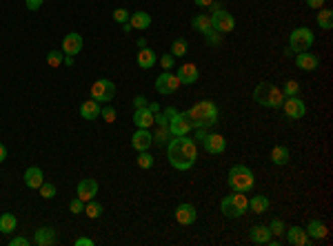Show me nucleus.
I'll return each mask as SVG.
<instances>
[{
  "label": "nucleus",
  "instance_id": "79ce46f5",
  "mask_svg": "<svg viewBox=\"0 0 333 246\" xmlns=\"http://www.w3.org/2000/svg\"><path fill=\"white\" fill-rule=\"evenodd\" d=\"M100 115H102V118H104V122H107V125H111V122H116V118H118L116 109H114V107H109V104H107V107H102V109H100Z\"/></svg>",
  "mask_w": 333,
  "mask_h": 246
},
{
  "label": "nucleus",
  "instance_id": "6e6552de",
  "mask_svg": "<svg viewBox=\"0 0 333 246\" xmlns=\"http://www.w3.org/2000/svg\"><path fill=\"white\" fill-rule=\"evenodd\" d=\"M153 125H158V129L153 133V144L155 147H166V142L171 140V131H169V120H166L162 111L153 113Z\"/></svg>",
  "mask_w": 333,
  "mask_h": 246
},
{
  "label": "nucleus",
  "instance_id": "ea45409f",
  "mask_svg": "<svg viewBox=\"0 0 333 246\" xmlns=\"http://www.w3.org/2000/svg\"><path fill=\"white\" fill-rule=\"evenodd\" d=\"M38 191H40V198H44V200H51L53 195H56V187H53L51 182H42Z\"/></svg>",
  "mask_w": 333,
  "mask_h": 246
},
{
  "label": "nucleus",
  "instance_id": "b1692460",
  "mask_svg": "<svg viewBox=\"0 0 333 246\" xmlns=\"http://www.w3.org/2000/svg\"><path fill=\"white\" fill-rule=\"evenodd\" d=\"M133 125H136L138 129L153 127V113L147 107H144V109H136V113H133Z\"/></svg>",
  "mask_w": 333,
  "mask_h": 246
},
{
  "label": "nucleus",
  "instance_id": "1a4fd4ad",
  "mask_svg": "<svg viewBox=\"0 0 333 246\" xmlns=\"http://www.w3.org/2000/svg\"><path fill=\"white\" fill-rule=\"evenodd\" d=\"M211 25H213V29L218 33H229V31L236 29V18H233L229 11L218 9L211 14Z\"/></svg>",
  "mask_w": 333,
  "mask_h": 246
},
{
  "label": "nucleus",
  "instance_id": "bb28decb",
  "mask_svg": "<svg viewBox=\"0 0 333 246\" xmlns=\"http://www.w3.org/2000/svg\"><path fill=\"white\" fill-rule=\"evenodd\" d=\"M129 25L133 29H149V27H151V16H149L147 11H136V14H131Z\"/></svg>",
  "mask_w": 333,
  "mask_h": 246
},
{
  "label": "nucleus",
  "instance_id": "c85d7f7f",
  "mask_svg": "<svg viewBox=\"0 0 333 246\" xmlns=\"http://www.w3.org/2000/svg\"><path fill=\"white\" fill-rule=\"evenodd\" d=\"M191 27L196 31H200V33H211L213 31V25H211V16H204V14H200V16H196V18L191 20Z\"/></svg>",
  "mask_w": 333,
  "mask_h": 246
},
{
  "label": "nucleus",
  "instance_id": "f3484780",
  "mask_svg": "<svg viewBox=\"0 0 333 246\" xmlns=\"http://www.w3.org/2000/svg\"><path fill=\"white\" fill-rule=\"evenodd\" d=\"M296 67L302 71H315L320 67V58L315 53H309V51L296 53Z\"/></svg>",
  "mask_w": 333,
  "mask_h": 246
},
{
  "label": "nucleus",
  "instance_id": "3c124183",
  "mask_svg": "<svg viewBox=\"0 0 333 246\" xmlns=\"http://www.w3.org/2000/svg\"><path fill=\"white\" fill-rule=\"evenodd\" d=\"M322 5H324V0H307V7L311 9H322Z\"/></svg>",
  "mask_w": 333,
  "mask_h": 246
},
{
  "label": "nucleus",
  "instance_id": "4c0bfd02",
  "mask_svg": "<svg viewBox=\"0 0 333 246\" xmlns=\"http://www.w3.org/2000/svg\"><path fill=\"white\" fill-rule=\"evenodd\" d=\"M229 198H231L238 206H240L242 211H247V209H249V198H247V195H244L242 191H233V193L229 195Z\"/></svg>",
  "mask_w": 333,
  "mask_h": 246
},
{
  "label": "nucleus",
  "instance_id": "4468645a",
  "mask_svg": "<svg viewBox=\"0 0 333 246\" xmlns=\"http://www.w3.org/2000/svg\"><path fill=\"white\" fill-rule=\"evenodd\" d=\"M153 144V133H149V129H138L131 136V147L140 153V151H149V147Z\"/></svg>",
  "mask_w": 333,
  "mask_h": 246
},
{
  "label": "nucleus",
  "instance_id": "4d7b16f0",
  "mask_svg": "<svg viewBox=\"0 0 333 246\" xmlns=\"http://www.w3.org/2000/svg\"><path fill=\"white\" fill-rule=\"evenodd\" d=\"M147 109L151 111V113H158V111H160V104H158V102H151V104H147Z\"/></svg>",
  "mask_w": 333,
  "mask_h": 246
},
{
  "label": "nucleus",
  "instance_id": "412c9836",
  "mask_svg": "<svg viewBox=\"0 0 333 246\" xmlns=\"http://www.w3.org/2000/svg\"><path fill=\"white\" fill-rule=\"evenodd\" d=\"M249 237H251V242L253 244H269V239H271V231H269V226H264V224H255L251 226V231H249Z\"/></svg>",
  "mask_w": 333,
  "mask_h": 246
},
{
  "label": "nucleus",
  "instance_id": "c03bdc74",
  "mask_svg": "<svg viewBox=\"0 0 333 246\" xmlns=\"http://www.w3.org/2000/svg\"><path fill=\"white\" fill-rule=\"evenodd\" d=\"M69 211L74 215H78V213H85V202H82L80 198H76V200H71L69 202Z\"/></svg>",
  "mask_w": 333,
  "mask_h": 246
},
{
  "label": "nucleus",
  "instance_id": "6e6d98bb",
  "mask_svg": "<svg viewBox=\"0 0 333 246\" xmlns=\"http://www.w3.org/2000/svg\"><path fill=\"white\" fill-rule=\"evenodd\" d=\"M193 3H196L198 7H202V9H204V7H209V5L213 3V0H193Z\"/></svg>",
  "mask_w": 333,
  "mask_h": 246
},
{
  "label": "nucleus",
  "instance_id": "dca6fc26",
  "mask_svg": "<svg viewBox=\"0 0 333 246\" xmlns=\"http://www.w3.org/2000/svg\"><path fill=\"white\" fill-rule=\"evenodd\" d=\"M98 193V182L91 180V177H85V180L78 182V198L82 200V202H89V200H93Z\"/></svg>",
  "mask_w": 333,
  "mask_h": 246
},
{
  "label": "nucleus",
  "instance_id": "6ab92c4d",
  "mask_svg": "<svg viewBox=\"0 0 333 246\" xmlns=\"http://www.w3.org/2000/svg\"><path fill=\"white\" fill-rule=\"evenodd\" d=\"M287 242L293 246H307L311 242V237L307 235V231L302 226H291L287 228Z\"/></svg>",
  "mask_w": 333,
  "mask_h": 246
},
{
  "label": "nucleus",
  "instance_id": "37998d69",
  "mask_svg": "<svg viewBox=\"0 0 333 246\" xmlns=\"http://www.w3.org/2000/svg\"><path fill=\"white\" fill-rule=\"evenodd\" d=\"M298 91H300V85H298L296 80H287V82H285V91H282V93H285L287 98L298 96Z\"/></svg>",
  "mask_w": 333,
  "mask_h": 246
},
{
  "label": "nucleus",
  "instance_id": "9b49d317",
  "mask_svg": "<svg viewBox=\"0 0 333 246\" xmlns=\"http://www.w3.org/2000/svg\"><path fill=\"white\" fill-rule=\"evenodd\" d=\"M178 87H180V80H178V76L171 74V71L160 74V78L155 80V91L162 93V96H171V93H174Z\"/></svg>",
  "mask_w": 333,
  "mask_h": 246
},
{
  "label": "nucleus",
  "instance_id": "de8ad7c7",
  "mask_svg": "<svg viewBox=\"0 0 333 246\" xmlns=\"http://www.w3.org/2000/svg\"><path fill=\"white\" fill-rule=\"evenodd\" d=\"M147 98H144V96H136V98H133V107H136V109H144V107H147Z\"/></svg>",
  "mask_w": 333,
  "mask_h": 246
},
{
  "label": "nucleus",
  "instance_id": "f8f14e48",
  "mask_svg": "<svg viewBox=\"0 0 333 246\" xmlns=\"http://www.w3.org/2000/svg\"><path fill=\"white\" fill-rule=\"evenodd\" d=\"M202 149L211 155H218L227 149V140H225V136H220V133H207L202 140Z\"/></svg>",
  "mask_w": 333,
  "mask_h": 246
},
{
  "label": "nucleus",
  "instance_id": "864d4df0",
  "mask_svg": "<svg viewBox=\"0 0 333 246\" xmlns=\"http://www.w3.org/2000/svg\"><path fill=\"white\" fill-rule=\"evenodd\" d=\"M204 136H207V129H204V127H198V129H196V140H198V142H202Z\"/></svg>",
  "mask_w": 333,
  "mask_h": 246
},
{
  "label": "nucleus",
  "instance_id": "20e7f679",
  "mask_svg": "<svg viewBox=\"0 0 333 246\" xmlns=\"http://www.w3.org/2000/svg\"><path fill=\"white\" fill-rule=\"evenodd\" d=\"M255 184V177H253V171L244 164H236L231 166L229 171V187L233 191H242V193H249Z\"/></svg>",
  "mask_w": 333,
  "mask_h": 246
},
{
  "label": "nucleus",
  "instance_id": "09e8293b",
  "mask_svg": "<svg viewBox=\"0 0 333 246\" xmlns=\"http://www.w3.org/2000/svg\"><path fill=\"white\" fill-rule=\"evenodd\" d=\"M9 244H11V246H29L31 242H29V239H27V237H14Z\"/></svg>",
  "mask_w": 333,
  "mask_h": 246
},
{
  "label": "nucleus",
  "instance_id": "f257e3e1",
  "mask_svg": "<svg viewBox=\"0 0 333 246\" xmlns=\"http://www.w3.org/2000/svg\"><path fill=\"white\" fill-rule=\"evenodd\" d=\"M166 158H169V164L174 169L189 171L198 160L196 140L187 136H171V140L166 142Z\"/></svg>",
  "mask_w": 333,
  "mask_h": 246
},
{
  "label": "nucleus",
  "instance_id": "a211bd4d",
  "mask_svg": "<svg viewBox=\"0 0 333 246\" xmlns=\"http://www.w3.org/2000/svg\"><path fill=\"white\" fill-rule=\"evenodd\" d=\"M178 80H180V85H193V82L198 80V67L196 65H180L178 67Z\"/></svg>",
  "mask_w": 333,
  "mask_h": 246
},
{
  "label": "nucleus",
  "instance_id": "473e14b6",
  "mask_svg": "<svg viewBox=\"0 0 333 246\" xmlns=\"http://www.w3.org/2000/svg\"><path fill=\"white\" fill-rule=\"evenodd\" d=\"M315 22H318L320 29H333V11L331 9H320L318 18H315Z\"/></svg>",
  "mask_w": 333,
  "mask_h": 246
},
{
  "label": "nucleus",
  "instance_id": "e433bc0d",
  "mask_svg": "<svg viewBox=\"0 0 333 246\" xmlns=\"http://www.w3.org/2000/svg\"><path fill=\"white\" fill-rule=\"evenodd\" d=\"M138 166H140V169H151L153 155L149 153V151H140V155H138Z\"/></svg>",
  "mask_w": 333,
  "mask_h": 246
},
{
  "label": "nucleus",
  "instance_id": "423d86ee",
  "mask_svg": "<svg viewBox=\"0 0 333 246\" xmlns=\"http://www.w3.org/2000/svg\"><path fill=\"white\" fill-rule=\"evenodd\" d=\"M313 40H315L313 31H311L309 27H300V29H293L291 36H289V49H291V53L309 51Z\"/></svg>",
  "mask_w": 333,
  "mask_h": 246
},
{
  "label": "nucleus",
  "instance_id": "58836bf2",
  "mask_svg": "<svg viewBox=\"0 0 333 246\" xmlns=\"http://www.w3.org/2000/svg\"><path fill=\"white\" fill-rule=\"evenodd\" d=\"M269 231H271V235H285V222L280 217H273L269 222Z\"/></svg>",
  "mask_w": 333,
  "mask_h": 246
},
{
  "label": "nucleus",
  "instance_id": "f704fd0d",
  "mask_svg": "<svg viewBox=\"0 0 333 246\" xmlns=\"http://www.w3.org/2000/svg\"><path fill=\"white\" fill-rule=\"evenodd\" d=\"M189 51V44L185 38H178V40H174V44H171V55L174 58H182V55H187Z\"/></svg>",
  "mask_w": 333,
  "mask_h": 246
},
{
  "label": "nucleus",
  "instance_id": "5701e85b",
  "mask_svg": "<svg viewBox=\"0 0 333 246\" xmlns=\"http://www.w3.org/2000/svg\"><path fill=\"white\" fill-rule=\"evenodd\" d=\"M33 242L38 246H51L56 242V228L51 226H42L36 231V237H33Z\"/></svg>",
  "mask_w": 333,
  "mask_h": 246
},
{
  "label": "nucleus",
  "instance_id": "13d9d810",
  "mask_svg": "<svg viewBox=\"0 0 333 246\" xmlns=\"http://www.w3.org/2000/svg\"><path fill=\"white\" fill-rule=\"evenodd\" d=\"M63 63L67 65V67H74V55H65V60Z\"/></svg>",
  "mask_w": 333,
  "mask_h": 246
},
{
  "label": "nucleus",
  "instance_id": "49530a36",
  "mask_svg": "<svg viewBox=\"0 0 333 246\" xmlns=\"http://www.w3.org/2000/svg\"><path fill=\"white\" fill-rule=\"evenodd\" d=\"M204 38H207V42H209V44H220V33L215 31V29L211 31V33H207Z\"/></svg>",
  "mask_w": 333,
  "mask_h": 246
},
{
  "label": "nucleus",
  "instance_id": "aec40b11",
  "mask_svg": "<svg viewBox=\"0 0 333 246\" xmlns=\"http://www.w3.org/2000/svg\"><path fill=\"white\" fill-rule=\"evenodd\" d=\"M25 184L29 189H33V191H36V189H40V184L44 182V175H42V169L40 166H29V169L25 171Z\"/></svg>",
  "mask_w": 333,
  "mask_h": 246
},
{
  "label": "nucleus",
  "instance_id": "393cba45",
  "mask_svg": "<svg viewBox=\"0 0 333 246\" xmlns=\"http://www.w3.org/2000/svg\"><path fill=\"white\" fill-rule=\"evenodd\" d=\"M100 109H102V107H100V102H96V100H87V102L80 104V115L85 120L91 122V120H96L100 115Z\"/></svg>",
  "mask_w": 333,
  "mask_h": 246
},
{
  "label": "nucleus",
  "instance_id": "c9c22d12",
  "mask_svg": "<svg viewBox=\"0 0 333 246\" xmlns=\"http://www.w3.org/2000/svg\"><path fill=\"white\" fill-rule=\"evenodd\" d=\"M63 60H65V53H63V51H56V49H53V51L47 53V65L53 67V69L63 65Z\"/></svg>",
  "mask_w": 333,
  "mask_h": 246
},
{
  "label": "nucleus",
  "instance_id": "8fccbe9b",
  "mask_svg": "<svg viewBox=\"0 0 333 246\" xmlns=\"http://www.w3.org/2000/svg\"><path fill=\"white\" fill-rule=\"evenodd\" d=\"M42 7V0H27V9H31V11H38Z\"/></svg>",
  "mask_w": 333,
  "mask_h": 246
},
{
  "label": "nucleus",
  "instance_id": "2eb2a0df",
  "mask_svg": "<svg viewBox=\"0 0 333 246\" xmlns=\"http://www.w3.org/2000/svg\"><path fill=\"white\" fill-rule=\"evenodd\" d=\"M80 49H82V36L80 33L71 31L63 38V53L65 55H76V53H80Z\"/></svg>",
  "mask_w": 333,
  "mask_h": 246
},
{
  "label": "nucleus",
  "instance_id": "a19ab883",
  "mask_svg": "<svg viewBox=\"0 0 333 246\" xmlns=\"http://www.w3.org/2000/svg\"><path fill=\"white\" fill-rule=\"evenodd\" d=\"M129 18H131V14H129L127 9H122V7L114 9V20L118 22V25H125V22H129Z\"/></svg>",
  "mask_w": 333,
  "mask_h": 246
},
{
  "label": "nucleus",
  "instance_id": "5fc2aeb1",
  "mask_svg": "<svg viewBox=\"0 0 333 246\" xmlns=\"http://www.w3.org/2000/svg\"><path fill=\"white\" fill-rule=\"evenodd\" d=\"M5 160H7V147L0 142V162H5Z\"/></svg>",
  "mask_w": 333,
  "mask_h": 246
},
{
  "label": "nucleus",
  "instance_id": "052dcab7",
  "mask_svg": "<svg viewBox=\"0 0 333 246\" xmlns=\"http://www.w3.org/2000/svg\"><path fill=\"white\" fill-rule=\"evenodd\" d=\"M122 29H125V31H127V33H129V31H131V29H133V27H131V25H129V22H125V25H122Z\"/></svg>",
  "mask_w": 333,
  "mask_h": 246
},
{
  "label": "nucleus",
  "instance_id": "603ef678",
  "mask_svg": "<svg viewBox=\"0 0 333 246\" xmlns=\"http://www.w3.org/2000/svg\"><path fill=\"white\" fill-rule=\"evenodd\" d=\"M76 246H93V239H89V237H78V239H76Z\"/></svg>",
  "mask_w": 333,
  "mask_h": 246
},
{
  "label": "nucleus",
  "instance_id": "bf43d9fd",
  "mask_svg": "<svg viewBox=\"0 0 333 246\" xmlns=\"http://www.w3.org/2000/svg\"><path fill=\"white\" fill-rule=\"evenodd\" d=\"M138 47L144 49V47H147V40H144V38H138Z\"/></svg>",
  "mask_w": 333,
  "mask_h": 246
},
{
  "label": "nucleus",
  "instance_id": "7c9ffc66",
  "mask_svg": "<svg viewBox=\"0 0 333 246\" xmlns=\"http://www.w3.org/2000/svg\"><path fill=\"white\" fill-rule=\"evenodd\" d=\"M249 209L258 215L266 213V209H269V198H266V195H253V198L249 200Z\"/></svg>",
  "mask_w": 333,
  "mask_h": 246
},
{
  "label": "nucleus",
  "instance_id": "9d476101",
  "mask_svg": "<svg viewBox=\"0 0 333 246\" xmlns=\"http://www.w3.org/2000/svg\"><path fill=\"white\" fill-rule=\"evenodd\" d=\"M282 109H285V115L289 120H302L304 115H307V107H304L302 98H298V96L287 98L285 102H282Z\"/></svg>",
  "mask_w": 333,
  "mask_h": 246
},
{
  "label": "nucleus",
  "instance_id": "72a5a7b5",
  "mask_svg": "<svg viewBox=\"0 0 333 246\" xmlns=\"http://www.w3.org/2000/svg\"><path fill=\"white\" fill-rule=\"evenodd\" d=\"M102 204L96 202V200H89V202H85V213L91 217V220H98L100 215H102Z\"/></svg>",
  "mask_w": 333,
  "mask_h": 246
},
{
  "label": "nucleus",
  "instance_id": "ddd939ff",
  "mask_svg": "<svg viewBox=\"0 0 333 246\" xmlns=\"http://www.w3.org/2000/svg\"><path fill=\"white\" fill-rule=\"evenodd\" d=\"M176 220H178V224H182V226H191L193 222L198 220V211H196V206L193 204H178V209H176Z\"/></svg>",
  "mask_w": 333,
  "mask_h": 246
},
{
  "label": "nucleus",
  "instance_id": "a18cd8bd",
  "mask_svg": "<svg viewBox=\"0 0 333 246\" xmlns=\"http://www.w3.org/2000/svg\"><path fill=\"white\" fill-rule=\"evenodd\" d=\"M160 65H162L164 71H171V69H174V65H176V58L171 53H164L162 58H160Z\"/></svg>",
  "mask_w": 333,
  "mask_h": 246
},
{
  "label": "nucleus",
  "instance_id": "0eeeda50",
  "mask_svg": "<svg viewBox=\"0 0 333 246\" xmlns=\"http://www.w3.org/2000/svg\"><path fill=\"white\" fill-rule=\"evenodd\" d=\"M116 96V85L107 78H100V80L93 82L91 87V100H96L100 104H109Z\"/></svg>",
  "mask_w": 333,
  "mask_h": 246
},
{
  "label": "nucleus",
  "instance_id": "a878e982",
  "mask_svg": "<svg viewBox=\"0 0 333 246\" xmlns=\"http://www.w3.org/2000/svg\"><path fill=\"white\" fill-rule=\"evenodd\" d=\"M304 231H307V235L311 239H324L326 237V224L324 222H320V220H311Z\"/></svg>",
  "mask_w": 333,
  "mask_h": 246
},
{
  "label": "nucleus",
  "instance_id": "c756f323",
  "mask_svg": "<svg viewBox=\"0 0 333 246\" xmlns=\"http://www.w3.org/2000/svg\"><path fill=\"white\" fill-rule=\"evenodd\" d=\"M271 162H273L275 166H285L289 162V149L285 144H278V147L271 149Z\"/></svg>",
  "mask_w": 333,
  "mask_h": 246
},
{
  "label": "nucleus",
  "instance_id": "7ed1b4c3",
  "mask_svg": "<svg viewBox=\"0 0 333 246\" xmlns=\"http://www.w3.org/2000/svg\"><path fill=\"white\" fill-rule=\"evenodd\" d=\"M253 100L260 104V107L282 109V102H285V93H282L280 87L271 85V82H260V85L253 89Z\"/></svg>",
  "mask_w": 333,
  "mask_h": 246
},
{
  "label": "nucleus",
  "instance_id": "4be33fe9",
  "mask_svg": "<svg viewBox=\"0 0 333 246\" xmlns=\"http://www.w3.org/2000/svg\"><path fill=\"white\" fill-rule=\"evenodd\" d=\"M220 211H222V215H225V217H233V220H238V217L244 215V211L236 202H233L229 195H227V198L220 202Z\"/></svg>",
  "mask_w": 333,
  "mask_h": 246
},
{
  "label": "nucleus",
  "instance_id": "f03ea898",
  "mask_svg": "<svg viewBox=\"0 0 333 246\" xmlns=\"http://www.w3.org/2000/svg\"><path fill=\"white\" fill-rule=\"evenodd\" d=\"M187 118L191 120L193 129L198 127H213L215 122H218V107H215V102H211V100H202V102H196L189 111H185Z\"/></svg>",
  "mask_w": 333,
  "mask_h": 246
},
{
  "label": "nucleus",
  "instance_id": "cd10ccee",
  "mask_svg": "<svg viewBox=\"0 0 333 246\" xmlns=\"http://www.w3.org/2000/svg\"><path fill=\"white\" fill-rule=\"evenodd\" d=\"M155 63H158V58H155V53L149 47H144L138 51V67H140V69H151Z\"/></svg>",
  "mask_w": 333,
  "mask_h": 246
},
{
  "label": "nucleus",
  "instance_id": "2f4dec72",
  "mask_svg": "<svg viewBox=\"0 0 333 246\" xmlns=\"http://www.w3.org/2000/svg\"><path fill=\"white\" fill-rule=\"evenodd\" d=\"M16 226H18V220H16L14 213H3L0 215V233L9 235V233L16 231Z\"/></svg>",
  "mask_w": 333,
  "mask_h": 246
},
{
  "label": "nucleus",
  "instance_id": "39448f33",
  "mask_svg": "<svg viewBox=\"0 0 333 246\" xmlns=\"http://www.w3.org/2000/svg\"><path fill=\"white\" fill-rule=\"evenodd\" d=\"M162 113L166 115V120H169L171 136H187L189 131H193V125H191V120L187 118L185 111H176L174 107H166Z\"/></svg>",
  "mask_w": 333,
  "mask_h": 246
}]
</instances>
